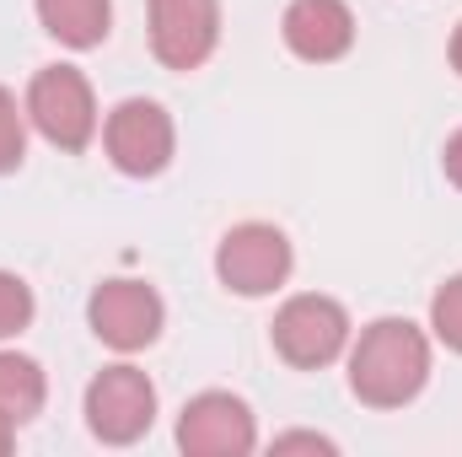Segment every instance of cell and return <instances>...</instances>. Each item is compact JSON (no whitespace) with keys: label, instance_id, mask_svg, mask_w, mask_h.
Wrapping results in <instances>:
<instances>
[{"label":"cell","instance_id":"cell-12","mask_svg":"<svg viewBox=\"0 0 462 457\" xmlns=\"http://www.w3.org/2000/svg\"><path fill=\"white\" fill-rule=\"evenodd\" d=\"M49 398V382H43V366L16 355V350H0V420L11 425H27Z\"/></svg>","mask_w":462,"mask_h":457},{"label":"cell","instance_id":"cell-6","mask_svg":"<svg viewBox=\"0 0 462 457\" xmlns=\"http://www.w3.org/2000/svg\"><path fill=\"white\" fill-rule=\"evenodd\" d=\"M172 140H178L172 118L151 98H124L103 124V145H108L114 167L129 173V178H156L172 162Z\"/></svg>","mask_w":462,"mask_h":457},{"label":"cell","instance_id":"cell-19","mask_svg":"<svg viewBox=\"0 0 462 457\" xmlns=\"http://www.w3.org/2000/svg\"><path fill=\"white\" fill-rule=\"evenodd\" d=\"M452 65H457V76H462V22H457V33H452Z\"/></svg>","mask_w":462,"mask_h":457},{"label":"cell","instance_id":"cell-16","mask_svg":"<svg viewBox=\"0 0 462 457\" xmlns=\"http://www.w3.org/2000/svg\"><path fill=\"white\" fill-rule=\"evenodd\" d=\"M274 452H334V442L312 431H291V436H274Z\"/></svg>","mask_w":462,"mask_h":457},{"label":"cell","instance_id":"cell-11","mask_svg":"<svg viewBox=\"0 0 462 457\" xmlns=\"http://www.w3.org/2000/svg\"><path fill=\"white\" fill-rule=\"evenodd\" d=\"M38 22L65 49H97L108 38L114 5L108 0H38Z\"/></svg>","mask_w":462,"mask_h":457},{"label":"cell","instance_id":"cell-15","mask_svg":"<svg viewBox=\"0 0 462 457\" xmlns=\"http://www.w3.org/2000/svg\"><path fill=\"white\" fill-rule=\"evenodd\" d=\"M27 323H32V291L22 275L0 269V340H16Z\"/></svg>","mask_w":462,"mask_h":457},{"label":"cell","instance_id":"cell-18","mask_svg":"<svg viewBox=\"0 0 462 457\" xmlns=\"http://www.w3.org/2000/svg\"><path fill=\"white\" fill-rule=\"evenodd\" d=\"M11 442H16V425H11V420H0V457L11 452Z\"/></svg>","mask_w":462,"mask_h":457},{"label":"cell","instance_id":"cell-14","mask_svg":"<svg viewBox=\"0 0 462 457\" xmlns=\"http://www.w3.org/2000/svg\"><path fill=\"white\" fill-rule=\"evenodd\" d=\"M27 156V114L16 108V98L0 87V173H16Z\"/></svg>","mask_w":462,"mask_h":457},{"label":"cell","instance_id":"cell-13","mask_svg":"<svg viewBox=\"0 0 462 457\" xmlns=\"http://www.w3.org/2000/svg\"><path fill=\"white\" fill-rule=\"evenodd\" d=\"M430 329L447 350L462 355V275H452L436 296H430Z\"/></svg>","mask_w":462,"mask_h":457},{"label":"cell","instance_id":"cell-1","mask_svg":"<svg viewBox=\"0 0 462 457\" xmlns=\"http://www.w3.org/2000/svg\"><path fill=\"white\" fill-rule=\"evenodd\" d=\"M430 382V340L409 318H376L349 350V387L371 409H403Z\"/></svg>","mask_w":462,"mask_h":457},{"label":"cell","instance_id":"cell-7","mask_svg":"<svg viewBox=\"0 0 462 457\" xmlns=\"http://www.w3.org/2000/svg\"><path fill=\"white\" fill-rule=\"evenodd\" d=\"M87 318H92V334L108 350L134 355V350L156 344L167 312H162V296L145 280H103L92 291V302H87Z\"/></svg>","mask_w":462,"mask_h":457},{"label":"cell","instance_id":"cell-9","mask_svg":"<svg viewBox=\"0 0 462 457\" xmlns=\"http://www.w3.org/2000/svg\"><path fill=\"white\" fill-rule=\"evenodd\" d=\"M221 43L216 0H151V49L167 70H199Z\"/></svg>","mask_w":462,"mask_h":457},{"label":"cell","instance_id":"cell-3","mask_svg":"<svg viewBox=\"0 0 462 457\" xmlns=\"http://www.w3.org/2000/svg\"><path fill=\"white\" fill-rule=\"evenodd\" d=\"M274 350L280 360H291L296 371H318L328 360H339L349 344V312L334 296H291L274 312Z\"/></svg>","mask_w":462,"mask_h":457},{"label":"cell","instance_id":"cell-4","mask_svg":"<svg viewBox=\"0 0 462 457\" xmlns=\"http://www.w3.org/2000/svg\"><path fill=\"white\" fill-rule=\"evenodd\" d=\"M216 275L236 296H269L291 280V242L269 221H242L216 247Z\"/></svg>","mask_w":462,"mask_h":457},{"label":"cell","instance_id":"cell-10","mask_svg":"<svg viewBox=\"0 0 462 457\" xmlns=\"http://www.w3.org/2000/svg\"><path fill=\"white\" fill-rule=\"evenodd\" d=\"M285 43H291V54H301L312 65L345 60L349 43H355V16H349L345 0H291Z\"/></svg>","mask_w":462,"mask_h":457},{"label":"cell","instance_id":"cell-2","mask_svg":"<svg viewBox=\"0 0 462 457\" xmlns=\"http://www.w3.org/2000/svg\"><path fill=\"white\" fill-rule=\"evenodd\" d=\"M27 118L32 129L60 145V151H87L97 135V103H92V81L76 65H43L27 87Z\"/></svg>","mask_w":462,"mask_h":457},{"label":"cell","instance_id":"cell-8","mask_svg":"<svg viewBox=\"0 0 462 457\" xmlns=\"http://www.w3.org/2000/svg\"><path fill=\"white\" fill-rule=\"evenodd\" d=\"M178 447L189 457H247L258 447L253 409L236 393H199L178 415Z\"/></svg>","mask_w":462,"mask_h":457},{"label":"cell","instance_id":"cell-17","mask_svg":"<svg viewBox=\"0 0 462 457\" xmlns=\"http://www.w3.org/2000/svg\"><path fill=\"white\" fill-rule=\"evenodd\" d=\"M441 167H447V178L462 189V129L447 140V151H441Z\"/></svg>","mask_w":462,"mask_h":457},{"label":"cell","instance_id":"cell-5","mask_svg":"<svg viewBox=\"0 0 462 457\" xmlns=\"http://www.w3.org/2000/svg\"><path fill=\"white\" fill-rule=\"evenodd\" d=\"M156 420V387L140 366H108L92 377L87 387V425L97 442L108 447H129L151 431Z\"/></svg>","mask_w":462,"mask_h":457}]
</instances>
